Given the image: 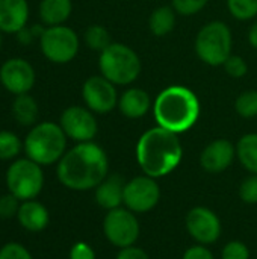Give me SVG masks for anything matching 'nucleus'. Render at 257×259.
Listing matches in <instances>:
<instances>
[{"mask_svg": "<svg viewBox=\"0 0 257 259\" xmlns=\"http://www.w3.org/2000/svg\"><path fill=\"white\" fill-rule=\"evenodd\" d=\"M15 35H17V41H18L20 44H23V46L30 44V42L33 41V36H35L33 30H30V29H27V27L21 29V30H20L18 33H15Z\"/></svg>", "mask_w": 257, "mask_h": 259, "instance_id": "37", "label": "nucleus"}, {"mask_svg": "<svg viewBox=\"0 0 257 259\" xmlns=\"http://www.w3.org/2000/svg\"><path fill=\"white\" fill-rule=\"evenodd\" d=\"M176 26V11L173 6H159L148 17V27L155 36H165Z\"/></svg>", "mask_w": 257, "mask_h": 259, "instance_id": "22", "label": "nucleus"}, {"mask_svg": "<svg viewBox=\"0 0 257 259\" xmlns=\"http://www.w3.org/2000/svg\"><path fill=\"white\" fill-rule=\"evenodd\" d=\"M235 109L242 118H253L257 117V91L250 90L244 91L236 97Z\"/></svg>", "mask_w": 257, "mask_h": 259, "instance_id": "27", "label": "nucleus"}, {"mask_svg": "<svg viewBox=\"0 0 257 259\" xmlns=\"http://www.w3.org/2000/svg\"><path fill=\"white\" fill-rule=\"evenodd\" d=\"M103 232L111 244L123 249L136 243L139 237V223L135 212L120 206L108 211L103 220Z\"/></svg>", "mask_w": 257, "mask_h": 259, "instance_id": "9", "label": "nucleus"}, {"mask_svg": "<svg viewBox=\"0 0 257 259\" xmlns=\"http://www.w3.org/2000/svg\"><path fill=\"white\" fill-rule=\"evenodd\" d=\"M83 39L91 50L98 53H101L109 44H112L109 30L101 24H91L83 33Z\"/></svg>", "mask_w": 257, "mask_h": 259, "instance_id": "24", "label": "nucleus"}, {"mask_svg": "<svg viewBox=\"0 0 257 259\" xmlns=\"http://www.w3.org/2000/svg\"><path fill=\"white\" fill-rule=\"evenodd\" d=\"M223 259H250V250L248 247L241 243V241H230L224 246L223 253H221Z\"/></svg>", "mask_w": 257, "mask_h": 259, "instance_id": "31", "label": "nucleus"}, {"mask_svg": "<svg viewBox=\"0 0 257 259\" xmlns=\"http://www.w3.org/2000/svg\"><path fill=\"white\" fill-rule=\"evenodd\" d=\"M209 0H171V6L176 14L183 17H191L198 14L206 8Z\"/></svg>", "mask_w": 257, "mask_h": 259, "instance_id": "28", "label": "nucleus"}, {"mask_svg": "<svg viewBox=\"0 0 257 259\" xmlns=\"http://www.w3.org/2000/svg\"><path fill=\"white\" fill-rule=\"evenodd\" d=\"M59 124L65 132L67 138L76 143L92 141L98 132V124L95 115L86 106L73 105L64 109L59 118Z\"/></svg>", "mask_w": 257, "mask_h": 259, "instance_id": "11", "label": "nucleus"}, {"mask_svg": "<svg viewBox=\"0 0 257 259\" xmlns=\"http://www.w3.org/2000/svg\"><path fill=\"white\" fill-rule=\"evenodd\" d=\"M20 200L14 194H5L0 197V219H12L17 217L20 209Z\"/></svg>", "mask_w": 257, "mask_h": 259, "instance_id": "30", "label": "nucleus"}, {"mask_svg": "<svg viewBox=\"0 0 257 259\" xmlns=\"http://www.w3.org/2000/svg\"><path fill=\"white\" fill-rule=\"evenodd\" d=\"M115 259H150L147 252H144L142 249L139 247H135V246H129V247H123L117 258Z\"/></svg>", "mask_w": 257, "mask_h": 259, "instance_id": "36", "label": "nucleus"}, {"mask_svg": "<svg viewBox=\"0 0 257 259\" xmlns=\"http://www.w3.org/2000/svg\"><path fill=\"white\" fill-rule=\"evenodd\" d=\"M100 74L114 85H130L141 74V59L138 53L121 42L109 44L98 56Z\"/></svg>", "mask_w": 257, "mask_h": 259, "instance_id": "5", "label": "nucleus"}, {"mask_svg": "<svg viewBox=\"0 0 257 259\" xmlns=\"http://www.w3.org/2000/svg\"><path fill=\"white\" fill-rule=\"evenodd\" d=\"M23 141L11 131H0V161L15 159L23 150Z\"/></svg>", "mask_w": 257, "mask_h": 259, "instance_id": "25", "label": "nucleus"}, {"mask_svg": "<svg viewBox=\"0 0 257 259\" xmlns=\"http://www.w3.org/2000/svg\"><path fill=\"white\" fill-rule=\"evenodd\" d=\"M56 175L68 190L88 191L97 188L109 175V159L98 144L92 141L77 143L61 158Z\"/></svg>", "mask_w": 257, "mask_h": 259, "instance_id": "1", "label": "nucleus"}, {"mask_svg": "<svg viewBox=\"0 0 257 259\" xmlns=\"http://www.w3.org/2000/svg\"><path fill=\"white\" fill-rule=\"evenodd\" d=\"M17 220L21 225V228H24L29 232H41L47 228L48 222H50V215L47 208L33 200H26L21 202L18 214H17Z\"/></svg>", "mask_w": 257, "mask_h": 259, "instance_id": "19", "label": "nucleus"}, {"mask_svg": "<svg viewBox=\"0 0 257 259\" xmlns=\"http://www.w3.org/2000/svg\"><path fill=\"white\" fill-rule=\"evenodd\" d=\"M70 259H95V252L86 243H76L70 250Z\"/></svg>", "mask_w": 257, "mask_h": 259, "instance_id": "34", "label": "nucleus"}, {"mask_svg": "<svg viewBox=\"0 0 257 259\" xmlns=\"http://www.w3.org/2000/svg\"><path fill=\"white\" fill-rule=\"evenodd\" d=\"M67 135L59 123L42 121L32 126L27 132L23 147L29 159L36 164L52 165L61 161L67 152Z\"/></svg>", "mask_w": 257, "mask_h": 259, "instance_id": "4", "label": "nucleus"}, {"mask_svg": "<svg viewBox=\"0 0 257 259\" xmlns=\"http://www.w3.org/2000/svg\"><path fill=\"white\" fill-rule=\"evenodd\" d=\"M29 14L27 0H0V30L5 33H18L27 27Z\"/></svg>", "mask_w": 257, "mask_h": 259, "instance_id": "16", "label": "nucleus"}, {"mask_svg": "<svg viewBox=\"0 0 257 259\" xmlns=\"http://www.w3.org/2000/svg\"><path fill=\"white\" fill-rule=\"evenodd\" d=\"M36 73L32 64L23 58H11L0 67V83L2 87L14 94H27L35 87Z\"/></svg>", "mask_w": 257, "mask_h": 259, "instance_id": "13", "label": "nucleus"}, {"mask_svg": "<svg viewBox=\"0 0 257 259\" xmlns=\"http://www.w3.org/2000/svg\"><path fill=\"white\" fill-rule=\"evenodd\" d=\"M39 49L47 61L62 65L77 56L80 39L76 30L65 24L47 26L39 36Z\"/></svg>", "mask_w": 257, "mask_h": 259, "instance_id": "8", "label": "nucleus"}, {"mask_svg": "<svg viewBox=\"0 0 257 259\" xmlns=\"http://www.w3.org/2000/svg\"><path fill=\"white\" fill-rule=\"evenodd\" d=\"M117 85L108 80L105 76H91L82 85V99L85 106L94 114H109L118 106Z\"/></svg>", "mask_w": 257, "mask_h": 259, "instance_id": "12", "label": "nucleus"}, {"mask_svg": "<svg viewBox=\"0 0 257 259\" xmlns=\"http://www.w3.org/2000/svg\"><path fill=\"white\" fill-rule=\"evenodd\" d=\"M120 112L126 118H142L151 108V100L150 96L145 90L142 88H127L123 94L118 97V106Z\"/></svg>", "mask_w": 257, "mask_h": 259, "instance_id": "17", "label": "nucleus"}, {"mask_svg": "<svg viewBox=\"0 0 257 259\" xmlns=\"http://www.w3.org/2000/svg\"><path fill=\"white\" fill-rule=\"evenodd\" d=\"M12 117L20 126H35L39 114V108L36 100L27 93L15 96L12 102Z\"/></svg>", "mask_w": 257, "mask_h": 259, "instance_id": "21", "label": "nucleus"}, {"mask_svg": "<svg viewBox=\"0 0 257 259\" xmlns=\"http://www.w3.org/2000/svg\"><path fill=\"white\" fill-rule=\"evenodd\" d=\"M0 259H33L30 252L18 244V243H8L0 249Z\"/></svg>", "mask_w": 257, "mask_h": 259, "instance_id": "33", "label": "nucleus"}, {"mask_svg": "<svg viewBox=\"0 0 257 259\" xmlns=\"http://www.w3.org/2000/svg\"><path fill=\"white\" fill-rule=\"evenodd\" d=\"M236 156L247 171L257 175V134H245L239 138Z\"/></svg>", "mask_w": 257, "mask_h": 259, "instance_id": "23", "label": "nucleus"}, {"mask_svg": "<svg viewBox=\"0 0 257 259\" xmlns=\"http://www.w3.org/2000/svg\"><path fill=\"white\" fill-rule=\"evenodd\" d=\"M186 231L200 244H212L221 235V222L212 209L195 206L186 215Z\"/></svg>", "mask_w": 257, "mask_h": 259, "instance_id": "14", "label": "nucleus"}, {"mask_svg": "<svg viewBox=\"0 0 257 259\" xmlns=\"http://www.w3.org/2000/svg\"><path fill=\"white\" fill-rule=\"evenodd\" d=\"M239 197L245 203H257V175L247 178L239 187Z\"/></svg>", "mask_w": 257, "mask_h": 259, "instance_id": "32", "label": "nucleus"}, {"mask_svg": "<svg viewBox=\"0 0 257 259\" xmlns=\"http://www.w3.org/2000/svg\"><path fill=\"white\" fill-rule=\"evenodd\" d=\"M182 259H214V255H212V252L208 247H204L203 244H200V246L189 247L183 253V258Z\"/></svg>", "mask_w": 257, "mask_h": 259, "instance_id": "35", "label": "nucleus"}, {"mask_svg": "<svg viewBox=\"0 0 257 259\" xmlns=\"http://www.w3.org/2000/svg\"><path fill=\"white\" fill-rule=\"evenodd\" d=\"M232 30L220 20L209 21L204 24L195 36V53L204 64L211 67L224 65V62L232 55Z\"/></svg>", "mask_w": 257, "mask_h": 259, "instance_id": "6", "label": "nucleus"}, {"mask_svg": "<svg viewBox=\"0 0 257 259\" xmlns=\"http://www.w3.org/2000/svg\"><path fill=\"white\" fill-rule=\"evenodd\" d=\"M248 42H250V46L253 49L257 50V21L250 27V30H248Z\"/></svg>", "mask_w": 257, "mask_h": 259, "instance_id": "38", "label": "nucleus"}, {"mask_svg": "<svg viewBox=\"0 0 257 259\" xmlns=\"http://www.w3.org/2000/svg\"><path fill=\"white\" fill-rule=\"evenodd\" d=\"M183 158L179 135L161 126L145 131L136 144V161L150 178H162L174 171Z\"/></svg>", "mask_w": 257, "mask_h": 259, "instance_id": "2", "label": "nucleus"}, {"mask_svg": "<svg viewBox=\"0 0 257 259\" xmlns=\"http://www.w3.org/2000/svg\"><path fill=\"white\" fill-rule=\"evenodd\" d=\"M224 70L229 76L235 77V79H239V77H244L248 71V65L245 62L244 58L238 56V55H230L229 59L224 62Z\"/></svg>", "mask_w": 257, "mask_h": 259, "instance_id": "29", "label": "nucleus"}, {"mask_svg": "<svg viewBox=\"0 0 257 259\" xmlns=\"http://www.w3.org/2000/svg\"><path fill=\"white\" fill-rule=\"evenodd\" d=\"M73 12L71 0H41L38 6V14L41 21L47 26L64 24Z\"/></svg>", "mask_w": 257, "mask_h": 259, "instance_id": "20", "label": "nucleus"}, {"mask_svg": "<svg viewBox=\"0 0 257 259\" xmlns=\"http://www.w3.org/2000/svg\"><path fill=\"white\" fill-rule=\"evenodd\" d=\"M161 199V188L155 178L138 176L126 182L123 203L135 214H144L151 211Z\"/></svg>", "mask_w": 257, "mask_h": 259, "instance_id": "10", "label": "nucleus"}, {"mask_svg": "<svg viewBox=\"0 0 257 259\" xmlns=\"http://www.w3.org/2000/svg\"><path fill=\"white\" fill-rule=\"evenodd\" d=\"M200 112L201 105L197 94L183 85H171L162 90L153 102L158 126L177 135L189 131L198 121Z\"/></svg>", "mask_w": 257, "mask_h": 259, "instance_id": "3", "label": "nucleus"}, {"mask_svg": "<svg viewBox=\"0 0 257 259\" xmlns=\"http://www.w3.org/2000/svg\"><path fill=\"white\" fill-rule=\"evenodd\" d=\"M227 9L236 20L247 21L257 15V0H227Z\"/></svg>", "mask_w": 257, "mask_h": 259, "instance_id": "26", "label": "nucleus"}, {"mask_svg": "<svg viewBox=\"0 0 257 259\" xmlns=\"http://www.w3.org/2000/svg\"><path fill=\"white\" fill-rule=\"evenodd\" d=\"M0 50H2V30H0Z\"/></svg>", "mask_w": 257, "mask_h": 259, "instance_id": "39", "label": "nucleus"}, {"mask_svg": "<svg viewBox=\"0 0 257 259\" xmlns=\"http://www.w3.org/2000/svg\"><path fill=\"white\" fill-rule=\"evenodd\" d=\"M124 187L126 182L120 175H108L95 188V202L108 211L120 208L124 199Z\"/></svg>", "mask_w": 257, "mask_h": 259, "instance_id": "18", "label": "nucleus"}, {"mask_svg": "<svg viewBox=\"0 0 257 259\" xmlns=\"http://www.w3.org/2000/svg\"><path fill=\"white\" fill-rule=\"evenodd\" d=\"M236 156V146H233L229 140L220 138L209 143L201 155H200V165L208 173H221L230 167Z\"/></svg>", "mask_w": 257, "mask_h": 259, "instance_id": "15", "label": "nucleus"}, {"mask_svg": "<svg viewBox=\"0 0 257 259\" xmlns=\"http://www.w3.org/2000/svg\"><path fill=\"white\" fill-rule=\"evenodd\" d=\"M6 185L18 200H33L44 187V173L39 164L26 158L15 159L6 170Z\"/></svg>", "mask_w": 257, "mask_h": 259, "instance_id": "7", "label": "nucleus"}]
</instances>
